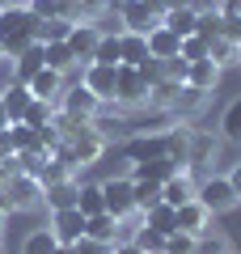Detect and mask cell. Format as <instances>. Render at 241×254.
Instances as JSON below:
<instances>
[{"mask_svg":"<svg viewBox=\"0 0 241 254\" xmlns=\"http://www.w3.org/2000/svg\"><path fill=\"white\" fill-rule=\"evenodd\" d=\"M0 47H4V55H21L26 47H34V13L26 9V4H17V9H0Z\"/></svg>","mask_w":241,"mask_h":254,"instance_id":"6da1fadb","label":"cell"},{"mask_svg":"<svg viewBox=\"0 0 241 254\" xmlns=\"http://www.w3.org/2000/svg\"><path fill=\"white\" fill-rule=\"evenodd\" d=\"M0 208L4 212H34L43 208V182L34 174H13L4 187H0Z\"/></svg>","mask_w":241,"mask_h":254,"instance_id":"7a4b0ae2","label":"cell"},{"mask_svg":"<svg viewBox=\"0 0 241 254\" xmlns=\"http://www.w3.org/2000/svg\"><path fill=\"white\" fill-rule=\"evenodd\" d=\"M195 199L203 203V208L212 212V216H224V212H233V208H237V195H233L229 174H207V178H199Z\"/></svg>","mask_w":241,"mask_h":254,"instance_id":"3957f363","label":"cell"},{"mask_svg":"<svg viewBox=\"0 0 241 254\" xmlns=\"http://www.w3.org/2000/svg\"><path fill=\"white\" fill-rule=\"evenodd\" d=\"M119 157L131 161V165H144V161L165 157V131H135V136H127L123 144H119Z\"/></svg>","mask_w":241,"mask_h":254,"instance_id":"277c9868","label":"cell"},{"mask_svg":"<svg viewBox=\"0 0 241 254\" xmlns=\"http://www.w3.org/2000/svg\"><path fill=\"white\" fill-rule=\"evenodd\" d=\"M220 136H212V131H203V127H190V148H186V170H212L216 161H220Z\"/></svg>","mask_w":241,"mask_h":254,"instance_id":"5b68a950","label":"cell"},{"mask_svg":"<svg viewBox=\"0 0 241 254\" xmlns=\"http://www.w3.org/2000/svg\"><path fill=\"white\" fill-rule=\"evenodd\" d=\"M115 102L119 106H144L148 102V85H144V76L135 72L131 64H119L115 68Z\"/></svg>","mask_w":241,"mask_h":254,"instance_id":"8992f818","label":"cell"},{"mask_svg":"<svg viewBox=\"0 0 241 254\" xmlns=\"http://www.w3.org/2000/svg\"><path fill=\"white\" fill-rule=\"evenodd\" d=\"M55 106H60V110H68V115H80V119H98L106 102H98L89 89H85V85L76 81V85H68V89L60 93V102H55ZM110 106H115V102H110Z\"/></svg>","mask_w":241,"mask_h":254,"instance_id":"52a82bcc","label":"cell"},{"mask_svg":"<svg viewBox=\"0 0 241 254\" xmlns=\"http://www.w3.org/2000/svg\"><path fill=\"white\" fill-rule=\"evenodd\" d=\"M68 148H72V157H76V170H80V165H93V161H102V153L110 148V140L102 136V127L93 123L89 131L72 136V140H68Z\"/></svg>","mask_w":241,"mask_h":254,"instance_id":"ba28073f","label":"cell"},{"mask_svg":"<svg viewBox=\"0 0 241 254\" xmlns=\"http://www.w3.org/2000/svg\"><path fill=\"white\" fill-rule=\"evenodd\" d=\"M102 203H106L110 216H127V212H135L131 178H102Z\"/></svg>","mask_w":241,"mask_h":254,"instance_id":"9c48e42d","label":"cell"},{"mask_svg":"<svg viewBox=\"0 0 241 254\" xmlns=\"http://www.w3.org/2000/svg\"><path fill=\"white\" fill-rule=\"evenodd\" d=\"M80 85L93 93L98 102H115V68H106V64H85L80 68Z\"/></svg>","mask_w":241,"mask_h":254,"instance_id":"30bf717a","label":"cell"},{"mask_svg":"<svg viewBox=\"0 0 241 254\" xmlns=\"http://www.w3.org/2000/svg\"><path fill=\"white\" fill-rule=\"evenodd\" d=\"M51 233H55V242H60V246L80 242V237H85V212H80V208H60V212H51Z\"/></svg>","mask_w":241,"mask_h":254,"instance_id":"8fae6325","label":"cell"},{"mask_svg":"<svg viewBox=\"0 0 241 254\" xmlns=\"http://www.w3.org/2000/svg\"><path fill=\"white\" fill-rule=\"evenodd\" d=\"M63 43L72 47L76 64H93V51H98V43H102V30L98 26H85V21H72V30H68Z\"/></svg>","mask_w":241,"mask_h":254,"instance_id":"7c38bea8","label":"cell"},{"mask_svg":"<svg viewBox=\"0 0 241 254\" xmlns=\"http://www.w3.org/2000/svg\"><path fill=\"white\" fill-rule=\"evenodd\" d=\"M157 26H161V17H152L144 0H123V4H119V30L148 34V30H157Z\"/></svg>","mask_w":241,"mask_h":254,"instance_id":"4fadbf2b","label":"cell"},{"mask_svg":"<svg viewBox=\"0 0 241 254\" xmlns=\"http://www.w3.org/2000/svg\"><path fill=\"white\" fill-rule=\"evenodd\" d=\"M195 190H199V178L190 170H178L165 187H161V203H170V208H182V203L195 199Z\"/></svg>","mask_w":241,"mask_h":254,"instance_id":"5bb4252c","label":"cell"},{"mask_svg":"<svg viewBox=\"0 0 241 254\" xmlns=\"http://www.w3.org/2000/svg\"><path fill=\"white\" fill-rule=\"evenodd\" d=\"M26 89H30V98L60 102V93L68 89V76H63V72H55V68H43L38 76H30V81H26Z\"/></svg>","mask_w":241,"mask_h":254,"instance_id":"9a60e30c","label":"cell"},{"mask_svg":"<svg viewBox=\"0 0 241 254\" xmlns=\"http://www.w3.org/2000/svg\"><path fill=\"white\" fill-rule=\"evenodd\" d=\"M76 195H80V178H63V182H47V187H43V203L51 212L76 208Z\"/></svg>","mask_w":241,"mask_h":254,"instance_id":"2e32d148","label":"cell"},{"mask_svg":"<svg viewBox=\"0 0 241 254\" xmlns=\"http://www.w3.org/2000/svg\"><path fill=\"white\" fill-rule=\"evenodd\" d=\"M174 216H178V229H182V233L203 237V233H207V220H212V212H207L199 199H190V203H182V208H174Z\"/></svg>","mask_w":241,"mask_h":254,"instance_id":"e0dca14e","label":"cell"},{"mask_svg":"<svg viewBox=\"0 0 241 254\" xmlns=\"http://www.w3.org/2000/svg\"><path fill=\"white\" fill-rule=\"evenodd\" d=\"M30 102H34V98H30V89H26V85H9V89H4V93H0V110H4V123H21V119H26V110H30Z\"/></svg>","mask_w":241,"mask_h":254,"instance_id":"ac0fdd59","label":"cell"},{"mask_svg":"<svg viewBox=\"0 0 241 254\" xmlns=\"http://www.w3.org/2000/svg\"><path fill=\"white\" fill-rule=\"evenodd\" d=\"M43 64L47 68H55V72H80L85 64H76V55H72V47L68 43H43Z\"/></svg>","mask_w":241,"mask_h":254,"instance_id":"d6986e66","label":"cell"},{"mask_svg":"<svg viewBox=\"0 0 241 254\" xmlns=\"http://www.w3.org/2000/svg\"><path fill=\"white\" fill-rule=\"evenodd\" d=\"M178 170H182V165L174 161V157H157V161L131 165V178H148V182H161V187H165V182H170V178H174Z\"/></svg>","mask_w":241,"mask_h":254,"instance_id":"ffe728a7","label":"cell"},{"mask_svg":"<svg viewBox=\"0 0 241 254\" xmlns=\"http://www.w3.org/2000/svg\"><path fill=\"white\" fill-rule=\"evenodd\" d=\"M144 38H148V55H152V60H174V55H178V47H182V38H178V34H170L165 26L148 30Z\"/></svg>","mask_w":241,"mask_h":254,"instance_id":"44dd1931","label":"cell"},{"mask_svg":"<svg viewBox=\"0 0 241 254\" xmlns=\"http://www.w3.org/2000/svg\"><path fill=\"white\" fill-rule=\"evenodd\" d=\"M182 85H186V81H170V76H161V81L148 89V102H144V106H152V110H174Z\"/></svg>","mask_w":241,"mask_h":254,"instance_id":"7402d4cb","label":"cell"},{"mask_svg":"<svg viewBox=\"0 0 241 254\" xmlns=\"http://www.w3.org/2000/svg\"><path fill=\"white\" fill-rule=\"evenodd\" d=\"M220 72H224V68H216L212 60H195V64L186 68V85H195V89L212 93L216 85H220Z\"/></svg>","mask_w":241,"mask_h":254,"instance_id":"603a6c76","label":"cell"},{"mask_svg":"<svg viewBox=\"0 0 241 254\" xmlns=\"http://www.w3.org/2000/svg\"><path fill=\"white\" fill-rule=\"evenodd\" d=\"M47 64H43V43H34V47H26L21 55H13V72H17V81L26 85L30 76H38Z\"/></svg>","mask_w":241,"mask_h":254,"instance_id":"cb8c5ba5","label":"cell"},{"mask_svg":"<svg viewBox=\"0 0 241 254\" xmlns=\"http://www.w3.org/2000/svg\"><path fill=\"white\" fill-rule=\"evenodd\" d=\"M186 148H190V127L186 123L165 127V157H174L182 170H186Z\"/></svg>","mask_w":241,"mask_h":254,"instance_id":"d4e9b609","label":"cell"},{"mask_svg":"<svg viewBox=\"0 0 241 254\" xmlns=\"http://www.w3.org/2000/svg\"><path fill=\"white\" fill-rule=\"evenodd\" d=\"M161 26L170 30V34H178V38H190L195 26H199V13L190 9V4H186V9H170L165 17H161Z\"/></svg>","mask_w":241,"mask_h":254,"instance_id":"484cf974","label":"cell"},{"mask_svg":"<svg viewBox=\"0 0 241 254\" xmlns=\"http://www.w3.org/2000/svg\"><path fill=\"white\" fill-rule=\"evenodd\" d=\"M220 140L224 144H241V93L220 110Z\"/></svg>","mask_w":241,"mask_h":254,"instance_id":"4316f807","label":"cell"},{"mask_svg":"<svg viewBox=\"0 0 241 254\" xmlns=\"http://www.w3.org/2000/svg\"><path fill=\"white\" fill-rule=\"evenodd\" d=\"M85 237H93V242H110L115 246L119 237V216H110V212H98V216L85 220Z\"/></svg>","mask_w":241,"mask_h":254,"instance_id":"83f0119b","label":"cell"},{"mask_svg":"<svg viewBox=\"0 0 241 254\" xmlns=\"http://www.w3.org/2000/svg\"><path fill=\"white\" fill-rule=\"evenodd\" d=\"M203 106H207V93H203V89H195V85H182V93H178V102H174V110H170V115L190 119V115H199Z\"/></svg>","mask_w":241,"mask_h":254,"instance_id":"f1b7e54d","label":"cell"},{"mask_svg":"<svg viewBox=\"0 0 241 254\" xmlns=\"http://www.w3.org/2000/svg\"><path fill=\"white\" fill-rule=\"evenodd\" d=\"M68 30H72L68 17H47V21L34 17V43H63V38H68Z\"/></svg>","mask_w":241,"mask_h":254,"instance_id":"f546056e","label":"cell"},{"mask_svg":"<svg viewBox=\"0 0 241 254\" xmlns=\"http://www.w3.org/2000/svg\"><path fill=\"white\" fill-rule=\"evenodd\" d=\"M144 225H148V229H157L161 237H170L174 229H178V216H174V208H170V203H157V208H148V212H144Z\"/></svg>","mask_w":241,"mask_h":254,"instance_id":"4dcf8cb0","label":"cell"},{"mask_svg":"<svg viewBox=\"0 0 241 254\" xmlns=\"http://www.w3.org/2000/svg\"><path fill=\"white\" fill-rule=\"evenodd\" d=\"M131 195H135V212H148L161 203V182H148V178H131Z\"/></svg>","mask_w":241,"mask_h":254,"instance_id":"1f68e13d","label":"cell"},{"mask_svg":"<svg viewBox=\"0 0 241 254\" xmlns=\"http://www.w3.org/2000/svg\"><path fill=\"white\" fill-rule=\"evenodd\" d=\"M119 47H123V64H140L148 55V38L135 30H119Z\"/></svg>","mask_w":241,"mask_h":254,"instance_id":"d6a6232c","label":"cell"},{"mask_svg":"<svg viewBox=\"0 0 241 254\" xmlns=\"http://www.w3.org/2000/svg\"><path fill=\"white\" fill-rule=\"evenodd\" d=\"M76 208L85 212V220H89V216H98V212H106V203H102V182H80Z\"/></svg>","mask_w":241,"mask_h":254,"instance_id":"836d02e7","label":"cell"},{"mask_svg":"<svg viewBox=\"0 0 241 254\" xmlns=\"http://www.w3.org/2000/svg\"><path fill=\"white\" fill-rule=\"evenodd\" d=\"M93 64H106V68H119V64H123V47H119V30H115V34H102L98 51H93Z\"/></svg>","mask_w":241,"mask_h":254,"instance_id":"e575fe53","label":"cell"},{"mask_svg":"<svg viewBox=\"0 0 241 254\" xmlns=\"http://www.w3.org/2000/svg\"><path fill=\"white\" fill-rule=\"evenodd\" d=\"M55 233L51 229H34V233H26V242H21V254H55Z\"/></svg>","mask_w":241,"mask_h":254,"instance_id":"d590c367","label":"cell"},{"mask_svg":"<svg viewBox=\"0 0 241 254\" xmlns=\"http://www.w3.org/2000/svg\"><path fill=\"white\" fill-rule=\"evenodd\" d=\"M190 254H233V242L224 233H212V229H207L203 237H195V250Z\"/></svg>","mask_w":241,"mask_h":254,"instance_id":"8d00e7d4","label":"cell"},{"mask_svg":"<svg viewBox=\"0 0 241 254\" xmlns=\"http://www.w3.org/2000/svg\"><path fill=\"white\" fill-rule=\"evenodd\" d=\"M195 34L203 38V43L220 38V34H224V13H220V9H212V13H199V26H195Z\"/></svg>","mask_w":241,"mask_h":254,"instance_id":"74e56055","label":"cell"},{"mask_svg":"<svg viewBox=\"0 0 241 254\" xmlns=\"http://www.w3.org/2000/svg\"><path fill=\"white\" fill-rule=\"evenodd\" d=\"M207 60L216 64V68H224V64H233L237 60V43H229V38H212V43H207Z\"/></svg>","mask_w":241,"mask_h":254,"instance_id":"f35d334b","label":"cell"},{"mask_svg":"<svg viewBox=\"0 0 241 254\" xmlns=\"http://www.w3.org/2000/svg\"><path fill=\"white\" fill-rule=\"evenodd\" d=\"M9 140H13V153H38L34 127H26V123H9Z\"/></svg>","mask_w":241,"mask_h":254,"instance_id":"ab89813d","label":"cell"},{"mask_svg":"<svg viewBox=\"0 0 241 254\" xmlns=\"http://www.w3.org/2000/svg\"><path fill=\"white\" fill-rule=\"evenodd\" d=\"M51 115H55V102H43V98H34L21 123H26V127H47V123H51Z\"/></svg>","mask_w":241,"mask_h":254,"instance_id":"60d3db41","label":"cell"},{"mask_svg":"<svg viewBox=\"0 0 241 254\" xmlns=\"http://www.w3.org/2000/svg\"><path fill=\"white\" fill-rule=\"evenodd\" d=\"M131 68H135V72L144 76V85H148V89H152V85L161 81V76H165V60H152V55H144L140 64H131Z\"/></svg>","mask_w":241,"mask_h":254,"instance_id":"b9f144b4","label":"cell"},{"mask_svg":"<svg viewBox=\"0 0 241 254\" xmlns=\"http://www.w3.org/2000/svg\"><path fill=\"white\" fill-rule=\"evenodd\" d=\"M161 250H165V254H190V250H195V237L182 233V229H174V233L165 237V246H161Z\"/></svg>","mask_w":241,"mask_h":254,"instance_id":"7bdbcfd3","label":"cell"},{"mask_svg":"<svg viewBox=\"0 0 241 254\" xmlns=\"http://www.w3.org/2000/svg\"><path fill=\"white\" fill-rule=\"evenodd\" d=\"M178 55L186 64H195V60H207V43L199 34H190V38H182V47H178Z\"/></svg>","mask_w":241,"mask_h":254,"instance_id":"ee69618b","label":"cell"},{"mask_svg":"<svg viewBox=\"0 0 241 254\" xmlns=\"http://www.w3.org/2000/svg\"><path fill=\"white\" fill-rule=\"evenodd\" d=\"M135 246H140V250H144V254H157V250H161V246H165V237H161V233H157V229H148V225H144V229H140V233H135Z\"/></svg>","mask_w":241,"mask_h":254,"instance_id":"f6af8a7d","label":"cell"},{"mask_svg":"<svg viewBox=\"0 0 241 254\" xmlns=\"http://www.w3.org/2000/svg\"><path fill=\"white\" fill-rule=\"evenodd\" d=\"M26 9L34 13L38 21H47V17H63V13H60V0H26Z\"/></svg>","mask_w":241,"mask_h":254,"instance_id":"bcb514c9","label":"cell"},{"mask_svg":"<svg viewBox=\"0 0 241 254\" xmlns=\"http://www.w3.org/2000/svg\"><path fill=\"white\" fill-rule=\"evenodd\" d=\"M72 254H115V246L110 242H93V237H80V242H72Z\"/></svg>","mask_w":241,"mask_h":254,"instance_id":"7dc6e473","label":"cell"},{"mask_svg":"<svg viewBox=\"0 0 241 254\" xmlns=\"http://www.w3.org/2000/svg\"><path fill=\"white\" fill-rule=\"evenodd\" d=\"M186 68H190V64L182 60V55H174V60H165V76H170V81H186Z\"/></svg>","mask_w":241,"mask_h":254,"instance_id":"c3c4849f","label":"cell"},{"mask_svg":"<svg viewBox=\"0 0 241 254\" xmlns=\"http://www.w3.org/2000/svg\"><path fill=\"white\" fill-rule=\"evenodd\" d=\"M9 85H17V72H13V60H0V93L9 89Z\"/></svg>","mask_w":241,"mask_h":254,"instance_id":"681fc988","label":"cell"},{"mask_svg":"<svg viewBox=\"0 0 241 254\" xmlns=\"http://www.w3.org/2000/svg\"><path fill=\"white\" fill-rule=\"evenodd\" d=\"M13 174H21V165H17V157H0V187L13 178Z\"/></svg>","mask_w":241,"mask_h":254,"instance_id":"f907efd6","label":"cell"},{"mask_svg":"<svg viewBox=\"0 0 241 254\" xmlns=\"http://www.w3.org/2000/svg\"><path fill=\"white\" fill-rule=\"evenodd\" d=\"M224 38L241 47V17H224Z\"/></svg>","mask_w":241,"mask_h":254,"instance_id":"816d5d0a","label":"cell"},{"mask_svg":"<svg viewBox=\"0 0 241 254\" xmlns=\"http://www.w3.org/2000/svg\"><path fill=\"white\" fill-rule=\"evenodd\" d=\"M229 182H233V195H237V203H241V161L229 170Z\"/></svg>","mask_w":241,"mask_h":254,"instance_id":"f5cc1de1","label":"cell"},{"mask_svg":"<svg viewBox=\"0 0 241 254\" xmlns=\"http://www.w3.org/2000/svg\"><path fill=\"white\" fill-rule=\"evenodd\" d=\"M220 13L224 17H241V0H220Z\"/></svg>","mask_w":241,"mask_h":254,"instance_id":"db71d44e","label":"cell"},{"mask_svg":"<svg viewBox=\"0 0 241 254\" xmlns=\"http://www.w3.org/2000/svg\"><path fill=\"white\" fill-rule=\"evenodd\" d=\"M115 254H144L135 242H115Z\"/></svg>","mask_w":241,"mask_h":254,"instance_id":"11a10c76","label":"cell"},{"mask_svg":"<svg viewBox=\"0 0 241 254\" xmlns=\"http://www.w3.org/2000/svg\"><path fill=\"white\" fill-rule=\"evenodd\" d=\"M186 4H190V0H165V13H170V9H186Z\"/></svg>","mask_w":241,"mask_h":254,"instance_id":"9f6ffc18","label":"cell"},{"mask_svg":"<svg viewBox=\"0 0 241 254\" xmlns=\"http://www.w3.org/2000/svg\"><path fill=\"white\" fill-rule=\"evenodd\" d=\"M17 4H26V0H0V9H17Z\"/></svg>","mask_w":241,"mask_h":254,"instance_id":"6f0895ef","label":"cell"},{"mask_svg":"<svg viewBox=\"0 0 241 254\" xmlns=\"http://www.w3.org/2000/svg\"><path fill=\"white\" fill-rule=\"evenodd\" d=\"M55 254H72V246H55Z\"/></svg>","mask_w":241,"mask_h":254,"instance_id":"680465c9","label":"cell"},{"mask_svg":"<svg viewBox=\"0 0 241 254\" xmlns=\"http://www.w3.org/2000/svg\"><path fill=\"white\" fill-rule=\"evenodd\" d=\"M0 127H9V123H4V110H0Z\"/></svg>","mask_w":241,"mask_h":254,"instance_id":"91938a15","label":"cell"},{"mask_svg":"<svg viewBox=\"0 0 241 254\" xmlns=\"http://www.w3.org/2000/svg\"><path fill=\"white\" fill-rule=\"evenodd\" d=\"M0 229H4V208H0Z\"/></svg>","mask_w":241,"mask_h":254,"instance_id":"94428289","label":"cell"},{"mask_svg":"<svg viewBox=\"0 0 241 254\" xmlns=\"http://www.w3.org/2000/svg\"><path fill=\"white\" fill-rule=\"evenodd\" d=\"M0 60H9V55H4V47H0Z\"/></svg>","mask_w":241,"mask_h":254,"instance_id":"6125c7cd","label":"cell"},{"mask_svg":"<svg viewBox=\"0 0 241 254\" xmlns=\"http://www.w3.org/2000/svg\"><path fill=\"white\" fill-rule=\"evenodd\" d=\"M237 64H241V47H237Z\"/></svg>","mask_w":241,"mask_h":254,"instance_id":"be15d7a7","label":"cell"},{"mask_svg":"<svg viewBox=\"0 0 241 254\" xmlns=\"http://www.w3.org/2000/svg\"><path fill=\"white\" fill-rule=\"evenodd\" d=\"M157 254H165V250H157Z\"/></svg>","mask_w":241,"mask_h":254,"instance_id":"e7e4bbea","label":"cell"}]
</instances>
